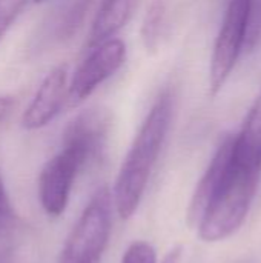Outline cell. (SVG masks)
Instances as JSON below:
<instances>
[{
  "mask_svg": "<svg viewBox=\"0 0 261 263\" xmlns=\"http://www.w3.org/2000/svg\"><path fill=\"white\" fill-rule=\"evenodd\" d=\"M174 100L169 91L158 96L143 120L118 171L112 203L122 219H129L138 208L154 165L171 126Z\"/></svg>",
  "mask_w": 261,
  "mask_h": 263,
  "instance_id": "1",
  "label": "cell"
},
{
  "mask_svg": "<svg viewBox=\"0 0 261 263\" xmlns=\"http://www.w3.org/2000/svg\"><path fill=\"white\" fill-rule=\"evenodd\" d=\"M248 5L249 0H229L225 11L211 57L209 88L212 96L220 92L232 74L240 55L245 52Z\"/></svg>",
  "mask_w": 261,
  "mask_h": 263,
  "instance_id": "5",
  "label": "cell"
},
{
  "mask_svg": "<svg viewBox=\"0 0 261 263\" xmlns=\"http://www.w3.org/2000/svg\"><path fill=\"white\" fill-rule=\"evenodd\" d=\"M234 160L243 168L261 173V91L245 119L242 131L234 136Z\"/></svg>",
  "mask_w": 261,
  "mask_h": 263,
  "instance_id": "8",
  "label": "cell"
},
{
  "mask_svg": "<svg viewBox=\"0 0 261 263\" xmlns=\"http://www.w3.org/2000/svg\"><path fill=\"white\" fill-rule=\"evenodd\" d=\"M12 219V208H11V202L3 183V179L0 176V234L2 231L6 228V225L11 222Z\"/></svg>",
  "mask_w": 261,
  "mask_h": 263,
  "instance_id": "14",
  "label": "cell"
},
{
  "mask_svg": "<svg viewBox=\"0 0 261 263\" xmlns=\"http://www.w3.org/2000/svg\"><path fill=\"white\" fill-rule=\"evenodd\" d=\"M89 162L92 157L83 146L63 140L62 149L45 163L38 176V197L48 216L58 217L65 213L74 182Z\"/></svg>",
  "mask_w": 261,
  "mask_h": 263,
  "instance_id": "4",
  "label": "cell"
},
{
  "mask_svg": "<svg viewBox=\"0 0 261 263\" xmlns=\"http://www.w3.org/2000/svg\"><path fill=\"white\" fill-rule=\"evenodd\" d=\"M126 59V46L122 40L111 39L92 48L91 54L77 68L66 94L69 108L83 103L103 82L112 77Z\"/></svg>",
  "mask_w": 261,
  "mask_h": 263,
  "instance_id": "6",
  "label": "cell"
},
{
  "mask_svg": "<svg viewBox=\"0 0 261 263\" xmlns=\"http://www.w3.org/2000/svg\"><path fill=\"white\" fill-rule=\"evenodd\" d=\"M15 106V100L14 97L11 96H5V94H0V123H3L12 112Z\"/></svg>",
  "mask_w": 261,
  "mask_h": 263,
  "instance_id": "15",
  "label": "cell"
},
{
  "mask_svg": "<svg viewBox=\"0 0 261 263\" xmlns=\"http://www.w3.org/2000/svg\"><path fill=\"white\" fill-rule=\"evenodd\" d=\"M260 176L234 160L232 146L231 162L195 227L202 240L220 242L238 231L251 210Z\"/></svg>",
  "mask_w": 261,
  "mask_h": 263,
  "instance_id": "2",
  "label": "cell"
},
{
  "mask_svg": "<svg viewBox=\"0 0 261 263\" xmlns=\"http://www.w3.org/2000/svg\"><path fill=\"white\" fill-rule=\"evenodd\" d=\"M180 253H182V250L180 248H175L174 251H171L166 257H165V260L163 263H178V259H180Z\"/></svg>",
  "mask_w": 261,
  "mask_h": 263,
  "instance_id": "16",
  "label": "cell"
},
{
  "mask_svg": "<svg viewBox=\"0 0 261 263\" xmlns=\"http://www.w3.org/2000/svg\"><path fill=\"white\" fill-rule=\"evenodd\" d=\"M28 0H0V40L12 26Z\"/></svg>",
  "mask_w": 261,
  "mask_h": 263,
  "instance_id": "13",
  "label": "cell"
},
{
  "mask_svg": "<svg viewBox=\"0 0 261 263\" xmlns=\"http://www.w3.org/2000/svg\"><path fill=\"white\" fill-rule=\"evenodd\" d=\"M68 94V72L60 66L52 69L38 86L34 99L26 108L22 125L26 129H38L55 119L66 102Z\"/></svg>",
  "mask_w": 261,
  "mask_h": 263,
  "instance_id": "7",
  "label": "cell"
},
{
  "mask_svg": "<svg viewBox=\"0 0 261 263\" xmlns=\"http://www.w3.org/2000/svg\"><path fill=\"white\" fill-rule=\"evenodd\" d=\"M261 40V0H249L246 18V42L245 51L251 52Z\"/></svg>",
  "mask_w": 261,
  "mask_h": 263,
  "instance_id": "11",
  "label": "cell"
},
{
  "mask_svg": "<svg viewBox=\"0 0 261 263\" xmlns=\"http://www.w3.org/2000/svg\"><path fill=\"white\" fill-rule=\"evenodd\" d=\"M112 205L106 186L95 191L71 230L58 263H100L112 230Z\"/></svg>",
  "mask_w": 261,
  "mask_h": 263,
  "instance_id": "3",
  "label": "cell"
},
{
  "mask_svg": "<svg viewBox=\"0 0 261 263\" xmlns=\"http://www.w3.org/2000/svg\"><path fill=\"white\" fill-rule=\"evenodd\" d=\"M163 29H165V5L162 2H154L148 8L142 25V40L148 51L154 52L158 49Z\"/></svg>",
  "mask_w": 261,
  "mask_h": 263,
  "instance_id": "10",
  "label": "cell"
},
{
  "mask_svg": "<svg viewBox=\"0 0 261 263\" xmlns=\"http://www.w3.org/2000/svg\"><path fill=\"white\" fill-rule=\"evenodd\" d=\"M37 3H42V2H46V0H35Z\"/></svg>",
  "mask_w": 261,
  "mask_h": 263,
  "instance_id": "17",
  "label": "cell"
},
{
  "mask_svg": "<svg viewBox=\"0 0 261 263\" xmlns=\"http://www.w3.org/2000/svg\"><path fill=\"white\" fill-rule=\"evenodd\" d=\"M122 263H157V254L151 243L138 240L129 245Z\"/></svg>",
  "mask_w": 261,
  "mask_h": 263,
  "instance_id": "12",
  "label": "cell"
},
{
  "mask_svg": "<svg viewBox=\"0 0 261 263\" xmlns=\"http://www.w3.org/2000/svg\"><path fill=\"white\" fill-rule=\"evenodd\" d=\"M138 0H103L92 22L86 46L95 48L111 40L132 17Z\"/></svg>",
  "mask_w": 261,
  "mask_h": 263,
  "instance_id": "9",
  "label": "cell"
}]
</instances>
